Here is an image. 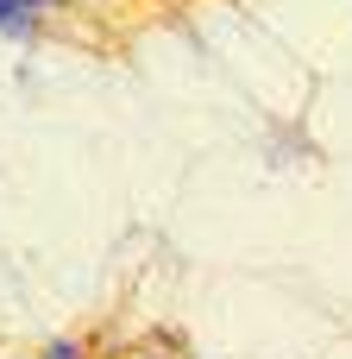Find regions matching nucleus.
<instances>
[{
    "instance_id": "obj_1",
    "label": "nucleus",
    "mask_w": 352,
    "mask_h": 359,
    "mask_svg": "<svg viewBox=\"0 0 352 359\" xmlns=\"http://www.w3.org/2000/svg\"><path fill=\"white\" fill-rule=\"evenodd\" d=\"M44 359H82V347H76V341H57V347H50Z\"/></svg>"
}]
</instances>
